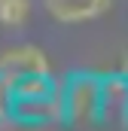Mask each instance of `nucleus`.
I'll list each match as a JSON object with an SVG mask.
<instances>
[{
    "label": "nucleus",
    "mask_w": 128,
    "mask_h": 131,
    "mask_svg": "<svg viewBox=\"0 0 128 131\" xmlns=\"http://www.w3.org/2000/svg\"><path fill=\"white\" fill-rule=\"evenodd\" d=\"M0 76L12 85L15 95H46L58 89L52 82V67L43 49L37 46H12L0 52Z\"/></svg>",
    "instance_id": "nucleus-1"
},
{
    "label": "nucleus",
    "mask_w": 128,
    "mask_h": 131,
    "mask_svg": "<svg viewBox=\"0 0 128 131\" xmlns=\"http://www.w3.org/2000/svg\"><path fill=\"white\" fill-rule=\"evenodd\" d=\"M64 119L70 122H95L101 119V76L73 73L61 82Z\"/></svg>",
    "instance_id": "nucleus-2"
},
{
    "label": "nucleus",
    "mask_w": 128,
    "mask_h": 131,
    "mask_svg": "<svg viewBox=\"0 0 128 131\" xmlns=\"http://www.w3.org/2000/svg\"><path fill=\"white\" fill-rule=\"evenodd\" d=\"M101 119L128 128V76H101Z\"/></svg>",
    "instance_id": "nucleus-3"
},
{
    "label": "nucleus",
    "mask_w": 128,
    "mask_h": 131,
    "mask_svg": "<svg viewBox=\"0 0 128 131\" xmlns=\"http://www.w3.org/2000/svg\"><path fill=\"white\" fill-rule=\"evenodd\" d=\"M43 6L61 25H82L104 15L113 6V0H43Z\"/></svg>",
    "instance_id": "nucleus-4"
},
{
    "label": "nucleus",
    "mask_w": 128,
    "mask_h": 131,
    "mask_svg": "<svg viewBox=\"0 0 128 131\" xmlns=\"http://www.w3.org/2000/svg\"><path fill=\"white\" fill-rule=\"evenodd\" d=\"M31 15V0H0V25L22 28Z\"/></svg>",
    "instance_id": "nucleus-5"
},
{
    "label": "nucleus",
    "mask_w": 128,
    "mask_h": 131,
    "mask_svg": "<svg viewBox=\"0 0 128 131\" xmlns=\"http://www.w3.org/2000/svg\"><path fill=\"white\" fill-rule=\"evenodd\" d=\"M12 107H15V92L12 85L0 76V125H6L12 119Z\"/></svg>",
    "instance_id": "nucleus-6"
}]
</instances>
